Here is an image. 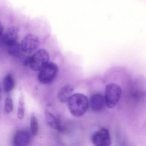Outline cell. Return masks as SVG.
I'll list each match as a JSON object with an SVG mask.
<instances>
[{
	"label": "cell",
	"mask_w": 146,
	"mask_h": 146,
	"mask_svg": "<svg viewBox=\"0 0 146 146\" xmlns=\"http://www.w3.org/2000/svg\"><path fill=\"white\" fill-rule=\"evenodd\" d=\"M23 25L22 27L19 37V44L22 53H34L38 50L41 43V40L44 39V36H41L40 31L31 28H25L24 30Z\"/></svg>",
	"instance_id": "cell-1"
},
{
	"label": "cell",
	"mask_w": 146,
	"mask_h": 146,
	"mask_svg": "<svg viewBox=\"0 0 146 146\" xmlns=\"http://www.w3.org/2000/svg\"><path fill=\"white\" fill-rule=\"evenodd\" d=\"M88 100L86 96L80 93L72 95L68 102V107L72 115L75 117L83 116L88 108Z\"/></svg>",
	"instance_id": "cell-2"
},
{
	"label": "cell",
	"mask_w": 146,
	"mask_h": 146,
	"mask_svg": "<svg viewBox=\"0 0 146 146\" xmlns=\"http://www.w3.org/2000/svg\"><path fill=\"white\" fill-rule=\"evenodd\" d=\"M28 64L33 71H40L49 62L50 54L44 48L36 50L31 56L27 58Z\"/></svg>",
	"instance_id": "cell-3"
},
{
	"label": "cell",
	"mask_w": 146,
	"mask_h": 146,
	"mask_svg": "<svg viewBox=\"0 0 146 146\" xmlns=\"http://www.w3.org/2000/svg\"><path fill=\"white\" fill-rule=\"evenodd\" d=\"M58 67L54 62H49L39 71L38 80L42 84H48L52 83L57 77Z\"/></svg>",
	"instance_id": "cell-4"
},
{
	"label": "cell",
	"mask_w": 146,
	"mask_h": 146,
	"mask_svg": "<svg viewBox=\"0 0 146 146\" xmlns=\"http://www.w3.org/2000/svg\"><path fill=\"white\" fill-rule=\"evenodd\" d=\"M122 89L118 84L110 83L106 87L105 97L107 107L110 108L114 107L121 97Z\"/></svg>",
	"instance_id": "cell-5"
},
{
	"label": "cell",
	"mask_w": 146,
	"mask_h": 146,
	"mask_svg": "<svg viewBox=\"0 0 146 146\" xmlns=\"http://www.w3.org/2000/svg\"><path fill=\"white\" fill-rule=\"evenodd\" d=\"M91 141L96 146H110L111 144L109 131L106 128H101L91 136Z\"/></svg>",
	"instance_id": "cell-6"
},
{
	"label": "cell",
	"mask_w": 146,
	"mask_h": 146,
	"mask_svg": "<svg viewBox=\"0 0 146 146\" xmlns=\"http://www.w3.org/2000/svg\"><path fill=\"white\" fill-rule=\"evenodd\" d=\"M89 105L94 111H102L107 106L105 96L100 93L94 94L90 97Z\"/></svg>",
	"instance_id": "cell-7"
},
{
	"label": "cell",
	"mask_w": 146,
	"mask_h": 146,
	"mask_svg": "<svg viewBox=\"0 0 146 146\" xmlns=\"http://www.w3.org/2000/svg\"><path fill=\"white\" fill-rule=\"evenodd\" d=\"M31 134L25 130L18 131L14 135L13 143L14 146H25L29 144L31 141Z\"/></svg>",
	"instance_id": "cell-8"
},
{
	"label": "cell",
	"mask_w": 146,
	"mask_h": 146,
	"mask_svg": "<svg viewBox=\"0 0 146 146\" xmlns=\"http://www.w3.org/2000/svg\"><path fill=\"white\" fill-rule=\"evenodd\" d=\"M74 88L71 84H66L59 90L57 94L58 100L61 103L68 102L70 98L72 96Z\"/></svg>",
	"instance_id": "cell-9"
},
{
	"label": "cell",
	"mask_w": 146,
	"mask_h": 146,
	"mask_svg": "<svg viewBox=\"0 0 146 146\" xmlns=\"http://www.w3.org/2000/svg\"><path fill=\"white\" fill-rule=\"evenodd\" d=\"M45 116L48 124L51 128L58 131L63 132L64 130L60 120L52 113L48 111H45Z\"/></svg>",
	"instance_id": "cell-10"
},
{
	"label": "cell",
	"mask_w": 146,
	"mask_h": 146,
	"mask_svg": "<svg viewBox=\"0 0 146 146\" xmlns=\"http://www.w3.org/2000/svg\"><path fill=\"white\" fill-rule=\"evenodd\" d=\"M15 85V82L12 75L7 74L3 80V89L6 93H10L13 89Z\"/></svg>",
	"instance_id": "cell-11"
},
{
	"label": "cell",
	"mask_w": 146,
	"mask_h": 146,
	"mask_svg": "<svg viewBox=\"0 0 146 146\" xmlns=\"http://www.w3.org/2000/svg\"><path fill=\"white\" fill-rule=\"evenodd\" d=\"M39 126L37 118L35 114H32L30 119V132L31 135L36 136L39 132Z\"/></svg>",
	"instance_id": "cell-12"
},
{
	"label": "cell",
	"mask_w": 146,
	"mask_h": 146,
	"mask_svg": "<svg viewBox=\"0 0 146 146\" xmlns=\"http://www.w3.org/2000/svg\"><path fill=\"white\" fill-rule=\"evenodd\" d=\"M25 102L23 97H20L19 102L18 108L17 116L19 119H23L25 116Z\"/></svg>",
	"instance_id": "cell-13"
},
{
	"label": "cell",
	"mask_w": 146,
	"mask_h": 146,
	"mask_svg": "<svg viewBox=\"0 0 146 146\" xmlns=\"http://www.w3.org/2000/svg\"><path fill=\"white\" fill-rule=\"evenodd\" d=\"M13 102L11 96H8L6 99L5 105V111L7 113H9L13 110Z\"/></svg>",
	"instance_id": "cell-14"
}]
</instances>
